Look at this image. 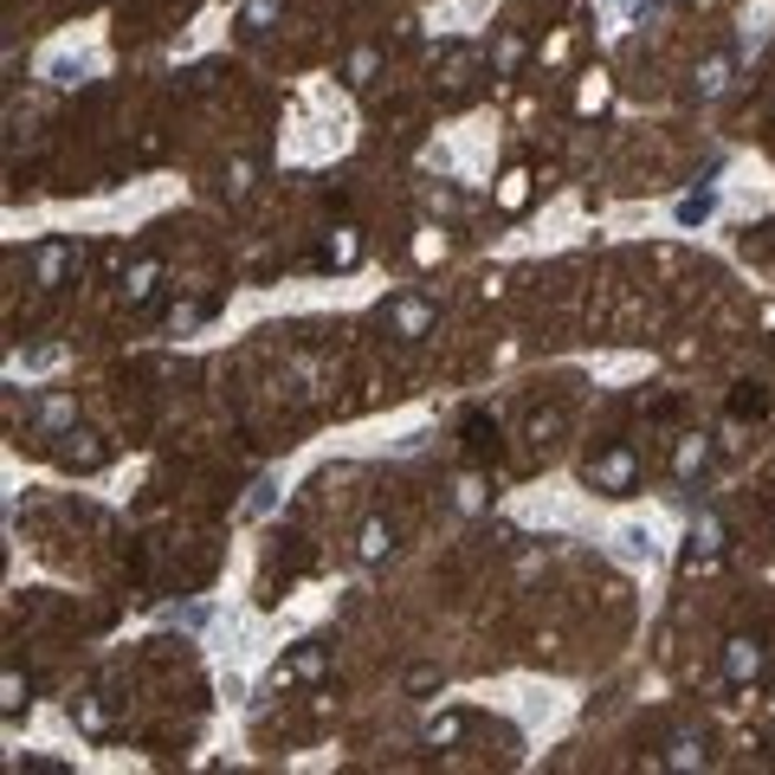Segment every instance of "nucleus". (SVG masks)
Returning a JSON list of instances; mask_svg holds the SVG:
<instances>
[{
  "label": "nucleus",
  "instance_id": "obj_1",
  "mask_svg": "<svg viewBox=\"0 0 775 775\" xmlns=\"http://www.w3.org/2000/svg\"><path fill=\"white\" fill-rule=\"evenodd\" d=\"M582 479H589V491L628 498L633 485H640V452L633 446H608V452H594L589 466H582Z\"/></svg>",
  "mask_w": 775,
  "mask_h": 775
},
{
  "label": "nucleus",
  "instance_id": "obj_2",
  "mask_svg": "<svg viewBox=\"0 0 775 775\" xmlns=\"http://www.w3.org/2000/svg\"><path fill=\"white\" fill-rule=\"evenodd\" d=\"M724 550H731V530H724V517L704 511L698 523H692V537H685V555H679V562H685V569H711V562H717Z\"/></svg>",
  "mask_w": 775,
  "mask_h": 775
},
{
  "label": "nucleus",
  "instance_id": "obj_3",
  "mask_svg": "<svg viewBox=\"0 0 775 775\" xmlns=\"http://www.w3.org/2000/svg\"><path fill=\"white\" fill-rule=\"evenodd\" d=\"M72 265H78L72 239H45V246L33 253V285H39V292H59V285L72 278Z\"/></svg>",
  "mask_w": 775,
  "mask_h": 775
},
{
  "label": "nucleus",
  "instance_id": "obj_4",
  "mask_svg": "<svg viewBox=\"0 0 775 775\" xmlns=\"http://www.w3.org/2000/svg\"><path fill=\"white\" fill-rule=\"evenodd\" d=\"M763 640H749V633H737V640H724V679L731 685H756L763 679Z\"/></svg>",
  "mask_w": 775,
  "mask_h": 775
},
{
  "label": "nucleus",
  "instance_id": "obj_5",
  "mask_svg": "<svg viewBox=\"0 0 775 775\" xmlns=\"http://www.w3.org/2000/svg\"><path fill=\"white\" fill-rule=\"evenodd\" d=\"M324 672H330V653L324 646H297L292 660L272 665V685H317Z\"/></svg>",
  "mask_w": 775,
  "mask_h": 775
},
{
  "label": "nucleus",
  "instance_id": "obj_6",
  "mask_svg": "<svg viewBox=\"0 0 775 775\" xmlns=\"http://www.w3.org/2000/svg\"><path fill=\"white\" fill-rule=\"evenodd\" d=\"M388 330L401 336V343H420V336L434 330V304L427 297H395L388 304Z\"/></svg>",
  "mask_w": 775,
  "mask_h": 775
},
{
  "label": "nucleus",
  "instance_id": "obj_7",
  "mask_svg": "<svg viewBox=\"0 0 775 775\" xmlns=\"http://www.w3.org/2000/svg\"><path fill=\"white\" fill-rule=\"evenodd\" d=\"M660 769H679V775H692V769H711V756H704V737H692V731H672L660 749Z\"/></svg>",
  "mask_w": 775,
  "mask_h": 775
},
{
  "label": "nucleus",
  "instance_id": "obj_8",
  "mask_svg": "<svg viewBox=\"0 0 775 775\" xmlns=\"http://www.w3.org/2000/svg\"><path fill=\"white\" fill-rule=\"evenodd\" d=\"M72 427H78L72 395H45V401L33 407V434H45V440H59V434H72Z\"/></svg>",
  "mask_w": 775,
  "mask_h": 775
},
{
  "label": "nucleus",
  "instance_id": "obj_9",
  "mask_svg": "<svg viewBox=\"0 0 775 775\" xmlns=\"http://www.w3.org/2000/svg\"><path fill=\"white\" fill-rule=\"evenodd\" d=\"M356 555H363V562H388V555H395V523H388V517H369L363 537H356Z\"/></svg>",
  "mask_w": 775,
  "mask_h": 775
},
{
  "label": "nucleus",
  "instance_id": "obj_10",
  "mask_svg": "<svg viewBox=\"0 0 775 775\" xmlns=\"http://www.w3.org/2000/svg\"><path fill=\"white\" fill-rule=\"evenodd\" d=\"M72 724L84 737H104V731H111V698H104V692H84V698L72 704Z\"/></svg>",
  "mask_w": 775,
  "mask_h": 775
},
{
  "label": "nucleus",
  "instance_id": "obj_11",
  "mask_svg": "<svg viewBox=\"0 0 775 775\" xmlns=\"http://www.w3.org/2000/svg\"><path fill=\"white\" fill-rule=\"evenodd\" d=\"M731 72H737V59H731V52H711V59L698 65V98H704V104L731 91Z\"/></svg>",
  "mask_w": 775,
  "mask_h": 775
},
{
  "label": "nucleus",
  "instance_id": "obj_12",
  "mask_svg": "<svg viewBox=\"0 0 775 775\" xmlns=\"http://www.w3.org/2000/svg\"><path fill=\"white\" fill-rule=\"evenodd\" d=\"M155 285H162V258H136V265L123 272V297H130V304H149Z\"/></svg>",
  "mask_w": 775,
  "mask_h": 775
},
{
  "label": "nucleus",
  "instance_id": "obj_13",
  "mask_svg": "<svg viewBox=\"0 0 775 775\" xmlns=\"http://www.w3.org/2000/svg\"><path fill=\"white\" fill-rule=\"evenodd\" d=\"M27 704H33V685H27V672H20V665H7V672H0V717H20Z\"/></svg>",
  "mask_w": 775,
  "mask_h": 775
},
{
  "label": "nucleus",
  "instance_id": "obj_14",
  "mask_svg": "<svg viewBox=\"0 0 775 775\" xmlns=\"http://www.w3.org/2000/svg\"><path fill=\"white\" fill-rule=\"evenodd\" d=\"M459 737H466V717H459V711H446V717H434V724L420 731V743H427V749H452Z\"/></svg>",
  "mask_w": 775,
  "mask_h": 775
},
{
  "label": "nucleus",
  "instance_id": "obj_15",
  "mask_svg": "<svg viewBox=\"0 0 775 775\" xmlns=\"http://www.w3.org/2000/svg\"><path fill=\"white\" fill-rule=\"evenodd\" d=\"M278 13H285V0H246V13H239V27H246V33H272V27H278Z\"/></svg>",
  "mask_w": 775,
  "mask_h": 775
},
{
  "label": "nucleus",
  "instance_id": "obj_16",
  "mask_svg": "<svg viewBox=\"0 0 775 775\" xmlns=\"http://www.w3.org/2000/svg\"><path fill=\"white\" fill-rule=\"evenodd\" d=\"M324 258H330V265H356V258H363V239H356V226H336L330 239H324Z\"/></svg>",
  "mask_w": 775,
  "mask_h": 775
},
{
  "label": "nucleus",
  "instance_id": "obj_17",
  "mask_svg": "<svg viewBox=\"0 0 775 775\" xmlns=\"http://www.w3.org/2000/svg\"><path fill=\"white\" fill-rule=\"evenodd\" d=\"M523 201H530V169H504V182H498V207L517 214Z\"/></svg>",
  "mask_w": 775,
  "mask_h": 775
},
{
  "label": "nucleus",
  "instance_id": "obj_18",
  "mask_svg": "<svg viewBox=\"0 0 775 775\" xmlns=\"http://www.w3.org/2000/svg\"><path fill=\"white\" fill-rule=\"evenodd\" d=\"M704 466H711V440H685V446H679V459H672V472H679V479H698Z\"/></svg>",
  "mask_w": 775,
  "mask_h": 775
},
{
  "label": "nucleus",
  "instance_id": "obj_19",
  "mask_svg": "<svg viewBox=\"0 0 775 775\" xmlns=\"http://www.w3.org/2000/svg\"><path fill=\"white\" fill-rule=\"evenodd\" d=\"M711 214H717V194H711V187H698V194L679 201V226H704Z\"/></svg>",
  "mask_w": 775,
  "mask_h": 775
},
{
  "label": "nucleus",
  "instance_id": "obj_20",
  "mask_svg": "<svg viewBox=\"0 0 775 775\" xmlns=\"http://www.w3.org/2000/svg\"><path fill=\"white\" fill-rule=\"evenodd\" d=\"M65 466H72V472H98V466H104V446L91 440V434H78V446H65Z\"/></svg>",
  "mask_w": 775,
  "mask_h": 775
},
{
  "label": "nucleus",
  "instance_id": "obj_21",
  "mask_svg": "<svg viewBox=\"0 0 775 775\" xmlns=\"http://www.w3.org/2000/svg\"><path fill=\"white\" fill-rule=\"evenodd\" d=\"M440 685H446L440 665H407V692H414V698H427V692H440Z\"/></svg>",
  "mask_w": 775,
  "mask_h": 775
},
{
  "label": "nucleus",
  "instance_id": "obj_22",
  "mask_svg": "<svg viewBox=\"0 0 775 775\" xmlns=\"http://www.w3.org/2000/svg\"><path fill=\"white\" fill-rule=\"evenodd\" d=\"M452 498H459V511H485V479L479 472H466V479L452 485Z\"/></svg>",
  "mask_w": 775,
  "mask_h": 775
},
{
  "label": "nucleus",
  "instance_id": "obj_23",
  "mask_svg": "<svg viewBox=\"0 0 775 775\" xmlns=\"http://www.w3.org/2000/svg\"><path fill=\"white\" fill-rule=\"evenodd\" d=\"M272 511H278V485L258 479V485H253V498H246V517H272Z\"/></svg>",
  "mask_w": 775,
  "mask_h": 775
},
{
  "label": "nucleus",
  "instance_id": "obj_24",
  "mask_svg": "<svg viewBox=\"0 0 775 775\" xmlns=\"http://www.w3.org/2000/svg\"><path fill=\"white\" fill-rule=\"evenodd\" d=\"M562 427H569V420H562L555 407H550V414H530V440H537V446H550L555 434H562Z\"/></svg>",
  "mask_w": 775,
  "mask_h": 775
},
{
  "label": "nucleus",
  "instance_id": "obj_25",
  "mask_svg": "<svg viewBox=\"0 0 775 775\" xmlns=\"http://www.w3.org/2000/svg\"><path fill=\"white\" fill-rule=\"evenodd\" d=\"M491 65H498V78H511L517 72V65H523V39H498V59H491Z\"/></svg>",
  "mask_w": 775,
  "mask_h": 775
},
{
  "label": "nucleus",
  "instance_id": "obj_26",
  "mask_svg": "<svg viewBox=\"0 0 775 775\" xmlns=\"http://www.w3.org/2000/svg\"><path fill=\"white\" fill-rule=\"evenodd\" d=\"M201 317H207V304H175V310H169V330L182 336V330H194Z\"/></svg>",
  "mask_w": 775,
  "mask_h": 775
},
{
  "label": "nucleus",
  "instance_id": "obj_27",
  "mask_svg": "<svg viewBox=\"0 0 775 775\" xmlns=\"http://www.w3.org/2000/svg\"><path fill=\"white\" fill-rule=\"evenodd\" d=\"M375 65H381V59H375L369 45H363V52H356V59H349V84H356V91H363V84H369V78H375Z\"/></svg>",
  "mask_w": 775,
  "mask_h": 775
},
{
  "label": "nucleus",
  "instance_id": "obj_28",
  "mask_svg": "<svg viewBox=\"0 0 775 775\" xmlns=\"http://www.w3.org/2000/svg\"><path fill=\"white\" fill-rule=\"evenodd\" d=\"M59 356H65L59 343H39V349H27V356H20V369H52Z\"/></svg>",
  "mask_w": 775,
  "mask_h": 775
},
{
  "label": "nucleus",
  "instance_id": "obj_29",
  "mask_svg": "<svg viewBox=\"0 0 775 775\" xmlns=\"http://www.w3.org/2000/svg\"><path fill=\"white\" fill-rule=\"evenodd\" d=\"M621 555H628V562L653 555V537H646V530H621Z\"/></svg>",
  "mask_w": 775,
  "mask_h": 775
},
{
  "label": "nucleus",
  "instance_id": "obj_30",
  "mask_svg": "<svg viewBox=\"0 0 775 775\" xmlns=\"http://www.w3.org/2000/svg\"><path fill=\"white\" fill-rule=\"evenodd\" d=\"M491 440H498V434L485 427V414H472V420H466V446H472V452H485Z\"/></svg>",
  "mask_w": 775,
  "mask_h": 775
},
{
  "label": "nucleus",
  "instance_id": "obj_31",
  "mask_svg": "<svg viewBox=\"0 0 775 775\" xmlns=\"http://www.w3.org/2000/svg\"><path fill=\"white\" fill-rule=\"evenodd\" d=\"M601 104H608V78L594 72L589 84H582V111H601Z\"/></svg>",
  "mask_w": 775,
  "mask_h": 775
},
{
  "label": "nucleus",
  "instance_id": "obj_32",
  "mask_svg": "<svg viewBox=\"0 0 775 775\" xmlns=\"http://www.w3.org/2000/svg\"><path fill=\"white\" fill-rule=\"evenodd\" d=\"M169 621H175V628H187V633H201V628H207V608H175Z\"/></svg>",
  "mask_w": 775,
  "mask_h": 775
},
{
  "label": "nucleus",
  "instance_id": "obj_33",
  "mask_svg": "<svg viewBox=\"0 0 775 775\" xmlns=\"http://www.w3.org/2000/svg\"><path fill=\"white\" fill-rule=\"evenodd\" d=\"M246 187H253V162H239V169L226 175V194H246Z\"/></svg>",
  "mask_w": 775,
  "mask_h": 775
},
{
  "label": "nucleus",
  "instance_id": "obj_34",
  "mask_svg": "<svg viewBox=\"0 0 775 775\" xmlns=\"http://www.w3.org/2000/svg\"><path fill=\"white\" fill-rule=\"evenodd\" d=\"M434 214H459V194L452 187H434Z\"/></svg>",
  "mask_w": 775,
  "mask_h": 775
},
{
  "label": "nucleus",
  "instance_id": "obj_35",
  "mask_svg": "<svg viewBox=\"0 0 775 775\" xmlns=\"http://www.w3.org/2000/svg\"><path fill=\"white\" fill-rule=\"evenodd\" d=\"M78 78H84V72H78L72 59H59V65H52V84H78Z\"/></svg>",
  "mask_w": 775,
  "mask_h": 775
},
{
  "label": "nucleus",
  "instance_id": "obj_36",
  "mask_svg": "<svg viewBox=\"0 0 775 775\" xmlns=\"http://www.w3.org/2000/svg\"><path fill=\"white\" fill-rule=\"evenodd\" d=\"M628 7H633V13H640V7H653V0H628Z\"/></svg>",
  "mask_w": 775,
  "mask_h": 775
}]
</instances>
